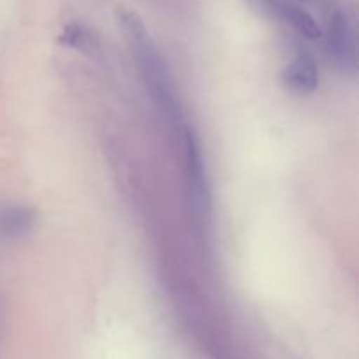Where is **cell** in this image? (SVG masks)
<instances>
[{
    "instance_id": "cell-7",
    "label": "cell",
    "mask_w": 359,
    "mask_h": 359,
    "mask_svg": "<svg viewBox=\"0 0 359 359\" xmlns=\"http://www.w3.org/2000/svg\"><path fill=\"white\" fill-rule=\"evenodd\" d=\"M58 44L83 53V55H97L100 51V41L97 39V35L79 21H70V23L63 25L62 32L58 34Z\"/></svg>"
},
{
    "instance_id": "cell-6",
    "label": "cell",
    "mask_w": 359,
    "mask_h": 359,
    "mask_svg": "<svg viewBox=\"0 0 359 359\" xmlns=\"http://www.w3.org/2000/svg\"><path fill=\"white\" fill-rule=\"evenodd\" d=\"M37 223V212L32 207L9 205L0 209V237L21 238L30 233Z\"/></svg>"
},
{
    "instance_id": "cell-4",
    "label": "cell",
    "mask_w": 359,
    "mask_h": 359,
    "mask_svg": "<svg viewBox=\"0 0 359 359\" xmlns=\"http://www.w3.org/2000/svg\"><path fill=\"white\" fill-rule=\"evenodd\" d=\"M184 158L188 205L196 217H203L210 209L209 186H207L202 147H200L195 133L189 128L184 132Z\"/></svg>"
},
{
    "instance_id": "cell-2",
    "label": "cell",
    "mask_w": 359,
    "mask_h": 359,
    "mask_svg": "<svg viewBox=\"0 0 359 359\" xmlns=\"http://www.w3.org/2000/svg\"><path fill=\"white\" fill-rule=\"evenodd\" d=\"M256 14L283 23L309 41L323 37V30L311 13L293 0H244Z\"/></svg>"
},
{
    "instance_id": "cell-3",
    "label": "cell",
    "mask_w": 359,
    "mask_h": 359,
    "mask_svg": "<svg viewBox=\"0 0 359 359\" xmlns=\"http://www.w3.org/2000/svg\"><path fill=\"white\" fill-rule=\"evenodd\" d=\"M326 51L330 62L344 76H354L358 70V42L356 32L349 16L342 11H335L326 32Z\"/></svg>"
},
{
    "instance_id": "cell-1",
    "label": "cell",
    "mask_w": 359,
    "mask_h": 359,
    "mask_svg": "<svg viewBox=\"0 0 359 359\" xmlns=\"http://www.w3.org/2000/svg\"><path fill=\"white\" fill-rule=\"evenodd\" d=\"M116 23L132 51L133 60L139 67L140 77L144 81L147 93L154 100V104L167 112L168 116L175 118L179 112L175 88L172 83V76L165 58L161 56L160 48L151 37L146 23L139 13L128 7H118L116 9Z\"/></svg>"
},
{
    "instance_id": "cell-5",
    "label": "cell",
    "mask_w": 359,
    "mask_h": 359,
    "mask_svg": "<svg viewBox=\"0 0 359 359\" xmlns=\"http://www.w3.org/2000/svg\"><path fill=\"white\" fill-rule=\"evenodd\" d=\"M280 81L287 91L300 97L314 93L319 86V67L309 53H298L280 72Z\"/></svg>"
},
{
    "instance_id": "cell-8",
    "label": "cell",
    "mask_w": 359,
    "mask_h": 359,
    "mask_svg": "<svg viewBox=\"0 0 359 359\" xmlns=\"http://www.w3.org/2000/svg\"><path fill=\"white\" fill-rule=\"evenodd\" d=\"M293 2H298V4H302V2H307V0H293Z\"/></svg>"
}]
</instances>
